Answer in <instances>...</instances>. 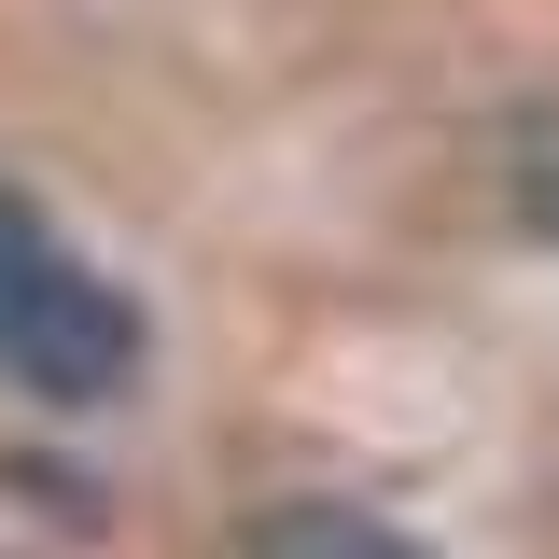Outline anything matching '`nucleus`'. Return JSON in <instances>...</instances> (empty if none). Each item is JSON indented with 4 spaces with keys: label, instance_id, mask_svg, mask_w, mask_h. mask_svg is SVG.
Segmentation results:
<instances>
[{
    "label": "nucleus",
    "instance_id": "obj_1",
    "mask_svg": "<svg viewBox=\"0 0 559 559\" xmlns=\"http://www.w3.org/2000/svg\"><path fill=\"white\" fill-rule=\"evenodd\" d=\"M140 349H154L140 336V294L98 280L43 210L0 182V378L43 392V406H112L140 378Z\"/></svg>",
    "mask_w": 559,
    "mask_h": 559
},
{
    "label": "nucleus",
    "instance_id": "obj_3",
    "mask_svg": "<svg viewBox=\"0 0 559 559\" xmlns=\"http://www.w3.org/2000/svg\"><path fill=\"white\" fill-rule=\"evenodd\" d=\"M518 210L559 238V127H532V140H518Z\"/></svg>",
    "mask_w": 559,
    "mask_h": 559
},
{
    "label": "nucleus",
    "instance_id": "obj_2",
    "mask_svg": "<svg viewBox=\"0 0 559 559\" xmlns=\"http://www.w3.org/2000/svg\"><path fill=\"white\" fill-rule=\"evenodd\" d=\"M252 559H419L392 518H364V503H266L252 518Z\"/></svg>",
    "mask_w": 559,
    "mask_h": 559
}]
</instances>
